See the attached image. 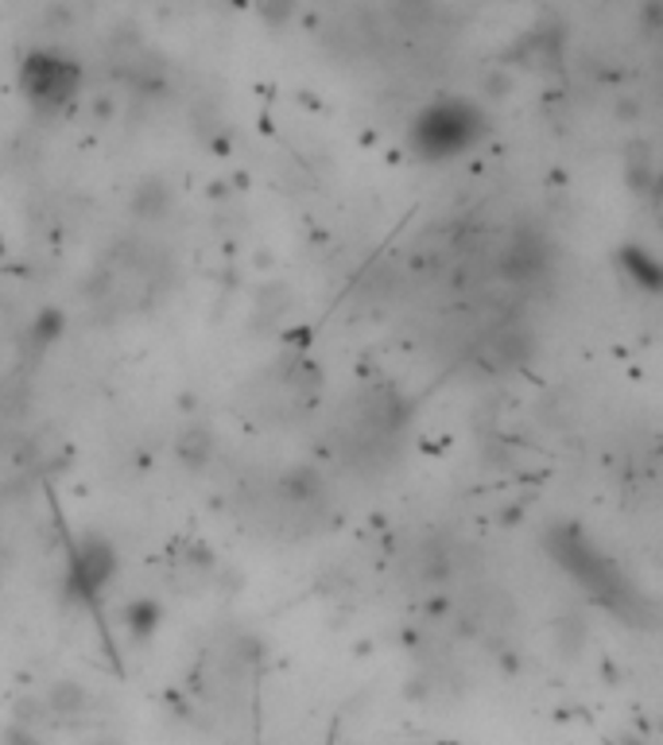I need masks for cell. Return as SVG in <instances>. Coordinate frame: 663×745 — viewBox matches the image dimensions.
Masks as SVG:
<instances>
[{
  "label": "cell",
  "instance_id": "cell-1",
  "mask_svg": "<svg viewBox=\"0 0 663 745\" xmlns=\"http://www.w3.org/2000/svg\"><path fill=\"white\" fill-rule=\"evenodd\" d=\"M24 86L35 102L59 105L62 97H70V90H74V70H70L62 59H27Z\"/></svg>",
  "mask_w": 663,
  "mask_h": 745
}]
</instances>
